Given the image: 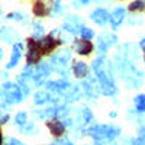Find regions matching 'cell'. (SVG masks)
I'll return each mask as SVG.
<instances>
[{"label":"cell","instance_id":"1","mask_svg":"<svg viewBox=\"0 0 145 145\" xmlns=\"http://www.w3.org/2000/svg\"><path fill=\"white\" fill-rule=\"evenodd\" d=\"M119 134H120V128L116 125H94L89 129V135L99 145L113 141Z\"/></svg>","mask_w":145,"mask_h":145},{"label":"cell","instance_id":"2","mask_svg":"<svg viewBox=\"0 0 145 145\" xmlns=\"http://www.w3.org/2000/svg\"><path fill=\"white\" fill-rule=\"evenodd\" d=\"M0 96L3 97L5 103H9V105L19 103V102H22L23 97H25L22 86L15 84V83H5L2 86V89H0Z\"/></svg>","mask_w":145,"mask_h":145},{"label":"cell","instance_id":"3","mask_svg":"<svg viewBox=\"0 0 145 145\" xmlns=\"http://www.w3.org/2000/svg\"><path fill=\"white\" fill-rule=\"evenodd\" d=\"M99 80V90L105 94V96H113L118 93V87L113 83V80L110 78V76H107L105 71H99L96 72Z\"/></svg>","mask_w":145,"mask_h":145},{"label":"cell","instance_id":"4","mask_svg":"<svg viewBox=\"0 0 145 145\" xmlns=\"http://www.w3.org/2000/svg\"><path fill=\"white\" fill-rule=\"evenodd\" d=\"M28 54H26V63L28 65H35L41 61L42 52L38 46V42H36L35 38H28Z\"/></svg>","mask_w":145,"mask_h":145},{"label":"cell","instance_id":"5","mask_svg":"<svg viewBox=\"0 0 145 145\" xmlns=\"http://www.w3.org/2000/svg\"><path fill=\"white\" fill-rule=\"evenodd\" d=\"M36 42H38V46H39V50H41L42 55H45V54L52 52L63 41H59V39L54 38L52 33H51V35H48V36H44V38H41V39H36Z\"/></svg>","mask_w":145,"mask_h":145},{"label":"cell","instance_id":"6","mask_svg":"<svg viewBox=\"0 0 145 145\" xmlns=\"http://www.w3.org/2000/svg\"><path fill=\"white\" fill-rule=\"evenodd\" d=\"M52 2L51 0H36L32 6V13L38 18H44L52 13Z\"/></svg>","mask_w":145,"mask_h":145},{"label":"cell","instance_id":"7","mask_svg":"<svg viewBox=\"0 0 145 145\" xmlns=\"http://www.w3.org/2000/svg\"><path fill=\"white\" fill-rule=\"evenodd\" d=\"M46 126L50 129L51 135L55 137V138H59L65 134V125L58 118H50L46 120Z\"/></svg>","mask_w":145,"mask_h":145},{"label":"cell","instance_id":"8","mask_svg":"<svg viewBox=\"0 0 145 145\" xmlns=\"http://www.w3.org/2000/svg\"><path fill=\"white\" fill-rule=\"evenodd\" d=\"M90 19L94 22V23H97V25L100 26H105L106 23L109 22V19H110V15H109V12L103 7H97V9H94L91 13H90Z\"/></svg>","mask_w":145,"mask_h":145},{"label":"cell","instance_id":"9","mask_svg":"<svg viewBox=\"0 0 145 145\" xmlns=\"http://www.w3.org/2000/svg\"><path fill=\"white\" fill-rule=\"evenodd\" d=\"M74 48H76V52L80 55H90L93 52V44L90 39H76L74 41Z\"/></svg>","mask_w":145,"mask_h":145},{"label":"cell","instance_id":"10","mask_svg":"<svg viewBox=\"0 0 145 145\" xmlns=\"http://www.w3.org/2000/svg\"><path fill=\"white\" fill-rule=\"evenodd\" d=\"M116 41H118V38L115 35H112L110 32H103L99 36V50H100V52H106L109 48H110V45H113Z\"/></svg>","mask_w":145,"mask_h":145},{"label":"cell","instance_id":"11","mask_svg":"<svg viewBox=\"0 0 145 145\" xmlns=\"http://www.w3.org/2000/svg\"><path fill=\"white\" fill-rule=\"evenodd\" d=\"M51 71H52V67H51L50 64L41 63V64L38 65V68L33 71V80L36 81V84H41V83H42V78H45V77L50 76Z\"/></svg>","mask_w":145,"mask_h":145},{"label":"cell","instance_id":"12","mask_svg":"<svg viewBox=\"0 0 145 145\" xmlns=\"http://www.w3.org/2000/svg\"><path fill=\"white\" fill-rule=\"evenodd\" d=\"M22 51H23V45L20 42L15 44L13 45V51H12V57L9 59V63L6 64V68L7 70H12L18 65V63L20 61V57H22Z\"/></svg>","mask_w":145,"mask_h":145},{"label":"cell","instance_id":"13","mask_svg":"<svg viewBox=\"0 0 145 145\" xmlns=\"http://www.w3.org/2000/svg\"><path fill=\"white\" fill-rule=\"evenodd\" d=\"M123 19H125V9L119 6L110 13V19H109V22H110L112 29H118L120 25H122Z\"/></svg>","mask_w":145,"mask_h":145},{"label":"cell","instance_id":"14","mask_svg":"<svg viewBox=\"0 0 145 145\" xmlns=\"http://www.w3.org/2000/svg\"><path fill=\"white\" fill-rule=\"evenodd\" d=\"M72 72H74V76L77 78H84L89 74V67L83 61H76L74 64H72Z\"/></svg>","mask_w":145,"mask_h":145},{"label":"cell","instance_id":"15","mask_svg":"<svg viewBox=\"0 0 145 145\" xmlns=\"http://www.w3.org/2000/svg\"><path fill=\"white\" fill-rule=\"evenodd\" d=\"M46 87H48V90H51V91H65L71 86H70V83L65 81V80H58V81L46 83Z\"/></svg>","mask_w":145,"mask_h":145},{"label":"cell","instance_id":"16","mask_svg":"<svg viewBox=\"0 0 145 145\" xmlns=\"http://www.w3.org/2000/svg\"><path fill=\"white\" fill-rule=\"evenodd\" d=\"M52 97H51V94L48 93V91H38L35 94V97H33V102L35 105H44L46 102H50Z\"/></svg>","mask_w":145,"mask_h":145},{"label":"cell","instance_id":"17","mask_svg":"<svg viewBox=\"0 0 145 145\" xmlns=\"http://www.w3.org/2000/svg\"><path fill=\"white\" fill-rule=\"evenodd\" d=\"M129 12H144L145 10V2H142V0H135V2H132L129 6H128Z\"/></svg>","mask_w":145,"mask_h":145},{"label":"cell","instance_id":"18","mask_svg":"<svg viewBox=\"0 0 145 145\" xmlns=\"http://www.w3.org/2000/svg\"><path fill=\"white\" fill-rule=\"evenodd\" d=\"M134 103L138 112H145V94H138L134 99Z\"/></svg>","mask_w":145,"mask_h":145},{"label":"cell","instance_id":"19","mask_svg":"<svg viewBox=\"0 0 145 145\" xmlns=\"http://www.w3.org/2000/svg\"><path fill=\"white\" fill-rule=\"evenodd\" d=\"M15 120H16V123H18V125L25 126V125L28 123V115H26V112H19V113L16 115Z\"/></svg>","mask_w":145,"mask_h":145},{"label":"cell","instance_id":"20","mask_svg":"<svg viewBox=\"0 0 145 145\" xmlns=\"http://www.w3.org/2000/svg\"><path fill=\"white\" fill-rule=\"evenodd\" d=\"M80 33H81V36L84 39H93L94 38V32H93V29H90V28H86V26H81V29H80Z\"/></svg>","mask_w":145,"mask_h":145},{"label":"cell","instance_id":"21","mask_svg":"<svg viewBox=\"0 0 145 145\" xmlns=\"http://www.w3.org/2000/svg\"><path fill=\"white\" fill-rule=\"evenodd\" d=\"M93 70H94V72L103 71V58H97V59L93 63Z\"/></svg>","mask_w":145,"mask_h":145},{"label":"cell","instance_id":"22","mask_svg":"<svg viewBox=\"0 0 145 145\" xmlns=\"http://www.w3.org/2000/svg\"><path fill=\"white\" fill-rule=\"evenodd\" d=\"M83 119H84V122H86V123H89V122L93 120V113H91L90 109H84V110H83Z\"/></svg>","mask_w":145,"mask_h":145},{"label":"cell","instance_id":"23","mask_svg":"<svg viewBox=\"0 0 145 145\" xmlns=\"http://www.w3.org/2000/svg\"><path fill=\"white\" fill-rule=\"evenodd\" d=\"M42 33H44V28L39 23H35L33 25V36H41Z\"/></svg>","mask_w":145,"mask_h":145},{"label":"cell","instance_id":"24","mask_svg":"<svg viewBox=\"0 0 145 145\" xmlns=\"http://www.w3.org/2000/svg\"><path fill=\"white\" fill-rule=\"evenodd\" d=\"M7 145H25V144L20 142V141H18V139H15V138H10L9 142H7Z\"/></svg>","mask_w":145,"mask_h":145},{"label":"cell","instance_id":"25","mask_svg":"<svg viewBox=\"0 0 145 145\" xmlns=\"http://www.w3.org/2000/svg\"><path fill=\"white\" fill-rule=\"evenodd\" d=\"M9 120V113H6V115H3L2 118H0V123H6Z\"/></svg>","mask_w":145,"mask_h":145},{"label":"cell","instance_id":"26","mask_svg":"<svg viewBox=\"0 0 145 145\" xmlns=\"http://www.w3.org/2000/svg\"><path fill=\"white\" fill-rule=\"evenodd\" d=\"M134 145H145V138H139L134 142Z\"/></svg>","mask_w":145,"mask_h":145},{"label":"cell","instance_id":"27","mask_svg":"<svg viewBox=\"0 0 145 145\" xmlns=\"http://www.w3.org/2000/svg\"><path fill=\"white\" fill-rule=\"evenodd\" d=\"M90 2H91V0H80V3H81V5H89Z\"/></svg>","mask_w":145,"mask_h":145},{"label":"cell","instance_id":"28","mask_svg":"<svg viewBox=\"0 0 145 145\" xmlns=\"http://www.w3.org/2000/svg\"><path fill=\"white\" fill-rule=\"evenodd\" d=\"M141 48H142V50H145V39L141 41Z\"/></svg>","mask_w":145,"mask_h":145},{"label":"cell","instance_id":"29","mask_svg":"<svg viewBox=\"0 0 145 145\" xmlns=\"http://www.w3.org/2000/svg\"><path fill=\"white\" fill-rule=\"evenodd\" d=\"M0 145H3V135H2V132H0Z\"/></svg>","mask_w":145,"mask_h":145},{"label":"cell","instance_id":"30","mask_svg":"<svg viewBox=\"0 0 145 145\" xmlns=\"http://www.w3.org/2000/svg\"><path fill=\"white\" fill-rule=\"evenodd\" d=\"M2 57H3V50L0 48V59H2Z\"/></svg>","mask_w":145,"mask_h":145},{"label":"cell","instance_id":"31","mask_svg":"<svg viewBox=\"0 0 145 145\" xmlns=\"http://www.w3.org/2000/svg\"><path fill=\"white\" fill-rule=\"evenodd\" d=\"M144 59H145V50H144Z\"/></svg>","mask_w":145,"mask_h":145}]
</instances>
